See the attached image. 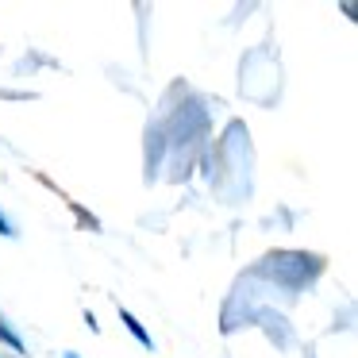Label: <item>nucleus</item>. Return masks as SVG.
<instances>
[{"label":"nucleus","mask_w":358,"mask_h":358,"mask_svg":"<svg viewBox=\"0 0 358 358\" xmlns=\"http://www.w3.org/2000/svg\"><path fill=\"white\" fill-rule=\"evenodd\" d=\"M120 320H124V327H127V331H131V335H135V339H139V343H143V347H147V350L155 347V339H150V335H147V327H143L139 320L131 316V312H124V308H120Z\"/></svg>","instance_id":"f257e3e1"},{"label":"nucleus","mask_w":358,"mask_h":358,"mask_svg":"<svg viewBox=\"0 0 358 358\" xmlns=\"http://www.w3.org/2000/svg\"><path fill=\"white\" fill-rule=\"evenodd\" d=\"M0 339L8 343V347H12V350H24V339H20V335H16V331H12V327H8V324H4V320H0Z\"/></svg>","instance_id":"f03ea898"},{"label":"nucleus","mask_w":358,"mask_h":358,"mask_svg":"<svg viewBox=\"0 0 358 358\" xmlns=\"http://www.w3.org/2000/svg\"><path fill=\"white\" fill-rule=\"evenodd\" d=\"M0 235H8V239H12V235H16V231H12V224H8V220H4V216H0Z\"/></svg>","instance_id":"7ed1b4c3"},{"label":"nucleus","mask_w":358,"mask_h":358,"mask_svg":"<svg viewBox=\"0 0 358 358\" xmlns=\"http://www.w3.org/2000/svg\"><path fill=\"white\" fill-rule=\"evenodd\" d=\"M66 358H78V355H66Z\"/></svg>","instance_id":"20e7f679"}]
</instances>
